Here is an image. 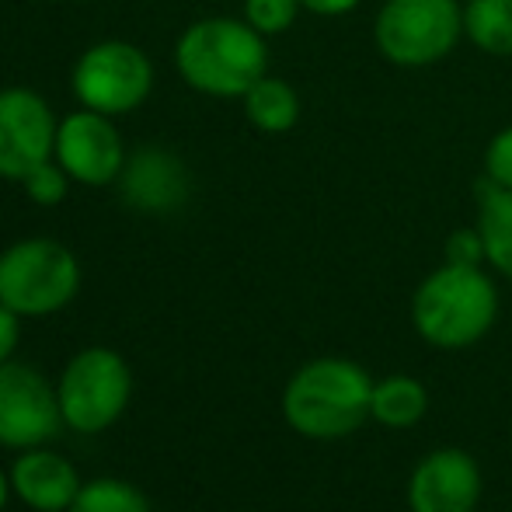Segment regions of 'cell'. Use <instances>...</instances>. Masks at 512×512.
<instances>
[{
	"label": "cell",
	"mask_w": 512,
	"mask_h": 512,
	"mask_svg": "<svg viewBox=\"0 0 512 512\" xmlns=\"http://www.w3.org/2000/svg\"><path fill=\"white\" fill-rule=\"evenodd\" d=\"M373 377L342 356L310 359L290 377L283 391V418L297 436L335 443L370 418Z\"/></svg>",
	"instance_id": "7a4b0ae2"
},
{
	"label": "cell",
	"mask_w": 512,
	"mask_h": 512,
	"mask_svg": "<svg viewBox=\"0 0 512 512\" xmlns=\"http://www.w3.org/2000/svg\"><path fill=\"white\" fill-rule=\"evenodd\" d=\"M481 467L467 450L443 446L425 453L408 478L411 512H474L481 502Z\"/></svg>",
	"instance_id": "8fae6325"
},
{
	"label": "cell",
	"mask_w": 512,
	"mask_h": 512,
	"mask_svg": "<svg viewBox=\"0 0 512 512\" xmlns=\"http://www.w3.org/2000/svg\"><path fill=\"white\" fill-rule=\"evenodd\" d=\"M464 39L495 60L512 56V0H464Z\"/></svg>",
	"instance_id": "e0dca14e"
},
{
	"label": "cell",
	"mask_w": 512,
	"mask_h": 512,
	"mask_svg": "<svg viewBox=\"0 0 512 512\" xmlns=\"http://www.w3.org/2000/svg\"><path fill=\"white\" fill-rule=\"evenodd\" d=\"M300 11H304L300 0H244V21L265 39L290 32Z\"/></svg>",
	"instance_id": "d6986e66"
},
{
	"label": "cell",
	"mask_w": 512,
	"mask_h": 512,
	"mask_svg": "<svg viewBox=\"0 0 512 512\" xmlns=\"http://www.w3.org/2000/svg\"><path fill=\"white\" fill-rule=\"evenodd\" d=\"M56 129H60V122L39 91H0V178L25 182L28 171L53 161Z\"/></svg>",
	"instance_id": "9c48e42d"
},
{
	"label": "cell",
	"mask_w": 512,
	"mask_h": 512,
	"mask_svg": "<svg viewBox=\"0 0 512 512\" xmlns=\"http://www.w3.org/2000/svg\"><path fill=\"white\" fill-rule=\"evenodd\" d=\"M485 241V265L512 279V189L481 178L478 182V223Z\"/></svg>",
	"instance_id": "5bb4252c"
},
{
	"label": "cell",
	"mask_w": 512,
	"mask_h": 512,
	"mask_svg": "<svg viewBox=\"0 0 512 512\" xmlns=\"http://www.w3.org/2000/svg\"><path fill=\"white\" fill-rule=\"evenodd\" d=\"M244 105V119L258 129V133H269V136H279V133H290L293 126L300 122V95L290 81L283 77H272L265 74L262 81L251 84V91L241 98Z\"/></svg>",
	"instance_id": "9a60e30c"
},
{
	"label": "cell",
	"mask_w": 512,
	"mask_h": 512,
	"mask_svg": "<svg viewBox=\"0 0 512 512\" xmlns=\"http://www.w3.org/2000/svg\"><path fill=\"white\" fill-rule=\"evenodd\" d=\"M175 70L206 98H244L269 74V42L244 18L192 21L175 42Z\"/></svg>",
	"instance_id": "6da1fadb"
},
{
	"label": "cell",
	"mask_w": 512,
	"mask_h": 512,
	"mask_svg": "<svg viewBox=\"0 0 512 512\" xmlns=\"http://www.w3.org/2000/svg\"><path fill=\"white\" fill-rule=\"evenodd\" d=\"M443 262L453 265H485V241H481L478 227H460L446 237L443 244Z\"/></svg>",
	"instance_id": "7402d4cb"
},
{
	"label": "cell",
	"mask_w": 512,
	"mask_h": 512,
	"mask_svg": "<svg viewBox=\"0 0 512 512\" xmlns=\"http://www.w3.org/2000/svg\"><path fill=\"white\" fill-rule=\"evenodd\" d=\"M429 411V391L408 373H391V377L373 380L370 394V418L384 429H411Z\"/></svg>",
	"instance_id": "2e32d148"
},
{
	"label": "cell",
	"mask_w": 512,
	"mask_h": 512,
	"mask_svg": "<svg viewBox=\"0 0 512 512\" xmlns=\"http://www.w3.org/2000/svg\"><path fill=\"white\" fill-rule=\"evenodd\" d=\"M18 338H21V317L11 307L0 304V366L11 363L14 349H18Z\"/></svg>",
	"instance_id": "603a6c76"
},
{
	"label": "cell",
	"mask_w": 512,
	"mask_h": 512,
	"mask_svg": "<svg viewBox=\"0 0 512 512\" xmlns=\"http://www.w3.org/2000/svg\"><path fill=\"white\" fill-rule=\"evenodd\" d=\"M81 290V262L53 237H28L0 255V304L18 317H46Z\"/></svg>",
	"instance_id": "5b68a950"
},
{
	"label": "cell",
	"mask_w": 512,
	"mask_h": 512,
	"mask_svg": "<svg viewBox=\"0 0 512 512\" xmlns=\"http://www.w3.org/2000/svg\"><path fill=\"white\" fill-rule=\"evenodd\" d=\"M129 394H133L129 363L115 349H102V345L77 352L56 384L63 422L84 436H95L119 422Z\"/></svg>",
	"instance_id": "8992f818"
},
{
	"label": "cell",
	"mask_w": 512,
	"mask_h": 512,
	"mask_svg": "<svg viewBox=\"0 0 512 512\" xmlns=\"http://www.w3.org/2000/svg\"><path fill=\"white\" fill-rule=\"evenodd\" d=\"M74 98L102 115H126L140 108L154 91V63L140 46L105 39L84 49L70 74Z\"/></svg>",
	"instance_id": "52a82bcc"
},
{
	"label": "cell",
	"mask_w": 512,
	"mask_h": 512,
	"mask_svg": "<svg viewBox=\"0 0 512 512\" xmlns=\"http://www.w3.org/2000/svg\"><path fill=\"white\" fill-rule=\"evenodd\" d=\"M60 398L39 370L25 363L0 366V446L35 450L60 432Z\"/></svg>",
	"instance_id": "ba28073f"
},
{
	"label": "cell",
	"mask_w": 512,
	"mask_h": 512,
	"mask_svg": "<svg viewBox=\"0 0 512 512\" xmlns=\"http://www.w3.org/2000/svg\"><path fill=\"white\" fill-rule=\"evenodd\" d=\"M499 317V290L481 265L443 262L418 283L411 297V324L436 349H467L492 331Z\"/></svg>",
	"instance_id": "3957f363"
},
{
	"label": "cell",
	"mask_w": 512,
	"mask_h": 512,
	"mask_svg": "<svg viewBox=\"0 0 512 512\" xmlns=\"http://www.w3.org/2000/svg\"><path fill=\"white\" fill-rule=\"evenodd\" d=\"M481 164H485L488 182L502 185V189H512V126L499 129V133L488 140Z\"/></svg>",
	"instance_id": "44dd1931"
},
{
	"label": "cell",
	"mask_w": 512,
	"mask_h": 512,
	"mask_svg": "<svg viewBox=\"0 0 512 512\" xmlns=\"http://www.w3.org/2000/svg\"><path fill=\"white\" fill-rule=\"evenodd\" d=\"M363 0H300L307 14H317V18H342V14H352Z\"/></svg>",
	"instance_id": "cb8c5ba5"
},
{
	"label": "cell",
	"mask_w": 512,
	"mask_h": 512,
	"mask_svg": "<svg viewBox=\"0 0 512 512\" xmlns=\"http://www.w3.org/2000/svg\"><path fill=\"white\" fill-rule=\"evenodd\" d=\"M53 157L77 185L102 189V185L119 182L129 154L122 147V136L115 129L112 115H102L95 108L81 105L77 112L60 119Z\"/></svg>",
	"instance_id": "30bf717a"
},
{
	"label": "cell",
	"mask_w": 512,
	"mask_h": 512,
	"mask_svg": "<svg viewBox=\"0 0 512 512\" xmlns=\"http://www.w3.org/2000/svg\"><path fill=\"white\" fill-rule=\"evenodd\" d=\"M70 182H74V178H70L67 171L60 168V161L53 157V161H46L35 171H28L25 182H21V189L28 192V199H32L35 206H60L70 192Z\"/></svg>",
	"instance_id": "ffe728a7"
},
{
	"label": "cell",
	"mask_w": 512,
	"mask_h": 512,
	"mask_svg": "<svg viewBox=\"0 0 512 512\" xmlns=\"http://www.w3.org/2000/svg\"><path fill=\"white\" fill-rule=\"evenodd\" d=\"M7 478H11V492L35 512H67L81 492L74 464L46 446L21 450Z\"/></svg>",
	"instance_id": "4fadbf2b"
},
{
	"label": "cell",
	"mask_w": 512,
	"mask_h": 512,
	"mask_svg": "<svg viewBox=\"0 0 512 512\" xmlns=\"http://www.w3.org/2000/svg\"><path fill=\"white\" fill-rule=\"evenodd\" d=\"M464 39L460 0H384L373 18V42L380 56L401 70H425L443 63Z\"/></svg>",
	"instance_id": "277c9868"
},
{
	"label": "cell",
	"mask_w": 512,
	"mask_h": 512,
	"mask_svg": "<svg viewBox=\"0 0 512 512\" xmlns=\"http://www.w3.org/2000/svg\"><path fill=\"white\" fill-rule=\"evenodd\" d=\"M67 512H150L147 495L122 478H95L81 485Z\"/></svg>",
	"instance_id": "ac0fdd59"
},
{
	"label": "cell",
	"mask_w": 512,
	"mask_h": 512,
	"mask_svg": "<svg viewBox=\"0 0 512 512\" xmlns=\"http://www.w3.org/2000/svg\"><path fill=\"white\" fill-rule=\"evenodd\" d=\"M7 495H11V478H4V474H0V509H4Z\"/></svg>",
	"instance_id": "d4e9b609"
},
{
	"label": "cell",
	"mask_w": 512,
	"mask_h": 512,
	"mask_svg": "<svg viewBox=\"0 0 512 512\" xmlns=\"http://www.w3.org/2000/svg\"><path fill=\"white\" fill-rule=\"evenodd\" d=\"M119 189L133 209L140 213H175L189 203L192 175L171 150L143 147L126 157V168L119 175Z\"/></svg>",
	"instance_id": "7c38bea8"
}]
</instances>
